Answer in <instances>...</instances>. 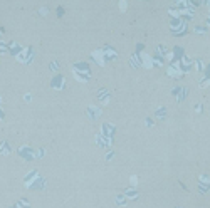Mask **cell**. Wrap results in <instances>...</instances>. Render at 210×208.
<instances>
[{
  "mask_svg": "<svg viewBox=\"0 0 210 208\" xmlns=\"http://www.w3.org/2000/svg\"><path fill=\"white\" fill-rule=\"evenodd\" d=\"M119 8L123 10V12H124L126 8H128V4H126V0H121V2H119Z\"/></svg>",
  "mask_w": 210,
  "mask_h": 208,
  "instance_id": "obj_1",
  "label": "cell"
},
{
  "mask_svg": "<svg viewBox=\"0 0 210 208\" xmlns=\"http://www.w3.org/2000/svg\"><path fill=\"white\" fill-rule=\"evenodd\" d=\"M2 153L4 154H8L10 151H8V144H2Z\"/></svg>",
  "mask_w": 210,
  "mask_h": 208,
  "instance_id": "obj_2",
  "label": "cell"
}]
</instances>
